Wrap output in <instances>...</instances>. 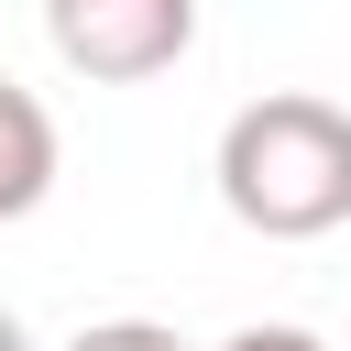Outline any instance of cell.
<instances>
[{
	"mask_svg": "<svg viewBox=\"0 0 351 351\" xmlns=\"http://www.w3.org/2000/svg\"><path fill=\"white\" fill-rule=\"evenodd\" d=\"M219 208L252 241H318L351 219V110L274 88L219 121Z\"/></svg>",
	"mask_w": 351,
	"mask_h": 351,
	"instance_id": "obj_1",
	"label": "cell"
},
{
	"mask_svg": "<svg viewBox=\"0 0 351 351\" xmlns=\"http://www.w3.org/2000/svg\"><path fill=\"white\" fill-rule=\"evenodd\" d=\"M44 44L88 88H143L197 44V0H44Z\"/></svg>",
	"mask_w": 351,
	"mask_h": 351,
	"instance_id": "obj_2",
	"label": "cell"
},
{
	"mask_svg": "<svg viewBox=\"0 0 351 351\" xmlns=\"http://www.w3.org/2000/svg\"><path fill=\"white\" fill-rule=\"evenodd\" d=\"M44 186H55V121H44L33 88L0 77V219H33Z\"/></svg>",
	"mask_w": 351,
	"mask_h": 351,
	"instance_id": "obj_3",
	"label": "cell"
},
{
	"mask_svg": "<svg viewBox=\"0 0 351 351\" xmlns=\"http://www.w3.org/2000/svg\"><path fill=\"white\" fill-rule=\"evenodd\" d=\"M66 351H186L165 318H99V329H77Z\"/></svg>",
	"mask_w": 351,
	"mask_h": 351,
	"instance_id": "obj_4",
	"label": "cell"
},
{
	"mask_svg": "<svg viewBox=\"0 0 351 351\" xmlns=\"http://www.w3.org/2000/svg\"><path fill=\"white\" fill-rule=\"evenodd\" d=\"M219 351H329L318 329H296V318H252V329H230Z\"/></svg>",
	"mask_w": 351,
	"mask_h": 351,
	"instance_id": "obj_5",
	"label": "cell"
},
{
	"mask_svg": "<svg viewBox=\"0 0 351 351\" xmlns=\"http://www.w3.org/2000/svg\"><path fill=\"white\" fill-rule=\"evenodd\" d=\"M0 351H33V340H22V318H11V307H0Z\"/></svg>",
	"mask_w": 351,
	"mask_h": 351,
	"instance_id": "obj_6",
	"label": "cell"
}]
</instances>
